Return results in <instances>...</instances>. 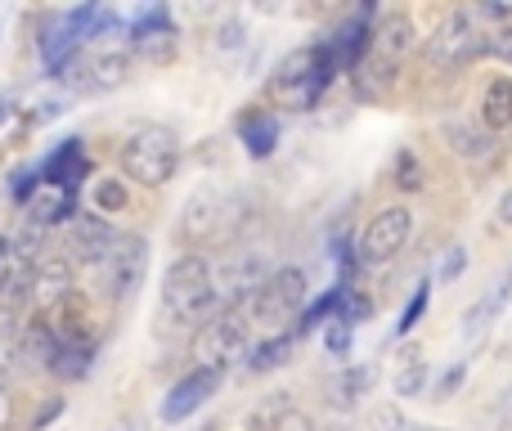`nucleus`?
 Segmentation results:
<instances>
[{"label":"nucleus","instance_id":"obj_1","mask_svg":"<svg viewBox=\"0 0 512 431\" xmlns=\"http://www.w3.org/2000/svg\"><path fill=\"white\" fill-rule=\"evenodd\" d=\"M221 292H216V279H212V265L207 256L198 252H185L167 265L162 274V315L176 319V324H189V328H203L221 315Z\"/></svg>","mask_w":512,"mask_h":431},{"label":"nucleus","instance_id":"obj_23","mask_svg":"<svg viewBox=\"0 0 512 431\" xmlns=\"http://www.w3.org/2000/svg\"><path fill=\"white\" fill-rule=\"evenodd\" d=\"M373 378H378V373H373L369 364H360V369H346L342 378H337V387H333L337 400H342V405H355V400H360L364 391L373 387Z\"/></svg>","mask_w":512,"mask_h":431},{"label":"nucleus","instance_id":"obj_16","mask_svg":"<svg viewBox=\"0 0 512 431\" xmlns=\"http://www.w3.org/2000/svg\"><path fill=\"white\" fill-rule=\"evenodd\" d=\"M59 333L50 328V319H27L23 328H18V342H14V360H23L27 369H54V360H59Z\"/></svg>","mask_w":512,"mask_h":431},{"label":"nucleus","instance_id":"obj_39","mask_svg":"<svg viewBox=\"0 0 512 431\" xmlns=\"http://www.w3.org/2000/svg\"><path fill=\"white\" fill-rule=\"evenodd\" d=\"M59 414H63V400H50V405H45V409H41V414H36V418H32V431L50 427V423H54V418H59Z\"/></svg>","mask_w":512,"mask_h":431},{"label":"nucleus","instance_id":"obj_35","mask_svg":"<svg viewBox=\"0 0 512 431\" xmlns=\"http://www.w3.org/2000/svg\"><path fill=\"white\" fill-rule=\"evenodd\" d=\"M59 113H63V99H59V95H45V99H36L32 122H54Z\"/></svg>","mask_w":512,"mask_h":431},{"label":"nucleus","instance_id":"obj_2","mask_svg":"<svg viewBox=\"0 0 512 431\" xmlns=\"http://www.w3.org/2000/svg\"><path fill=\"white\" fill-rule=\"evenodd\" d=\"M337 59H333V50H328V41H319V45H301V50H292L288 59L279 63V72H274V81H270V95H274V104H283V108H315L319 104V95L328 90V81L337 77Z\"/></svg>","mask_w":512,"mask_h":431},{"label":"nucleus","instance_id":"obj_6","mask_svg":"<svg viewBox=\"0 0 512 431\" xmlns=\"http://www.w3.org/2000/svg\"><path fill=\"white\" fill-rule=\"evenodd\" d=\"M481 50H486V32H481V14L472 5L450 9V14L432 27V36L423 41V59L432 72H459L463 63H472Z\"/></svg>","mask_w":512,"mask_h":431},{"label":"nucleus","instance_id":"obj_11","mask_svg":"<svg viewBox=\"0 0 512 431\" xmlns=\"http://www.w3.org/2000/svg\"><path fill=\"white\" fill-rule=\"evenodd\" d=\"M221 382H225V373H212V369H194V373H185V378L176 382V387L167 391V400H162V409H158V418L167 427H176V423H185L189 414H198V409L207 405V400L221 391Z\"/></svg>","mask_w":512,"mask_h":431},{"label":"nucleus","instance_id":"obj_4","mask_svg":"<svg viewBox=\"0 0 512 431\" xmlns=\"http://www.w3.org/2000/svg\"><path fill=\"white\" fill-rule=\"evenodd\" d=\"M117 162H122V176L126 180H140L144 189H162L171 176H176V167H180V140H176V131H171V126L144 122L140 131L126 135Z\"/></svg>","mask_w":512,"mask_h":431},{"label":"nucleus","instance_id":"obj_13","mask_svg":"<svg viewBox=\"0 0 512 431\" xmlns=\"http://www.w3.org/2000/svg\"><path fill=\"white\" fill-rule=\"evenodd\" d=\"M72 297V261L63 252H45V261L32 274V306L41 315H54Z\"/></svg>","mask_w":512,"mask_h":431},{"label":"nucleus","instance_id":"obj_22","mask_svg":"<svg viewBox=\"0 0 512 431\" xmlns=\"http://www.w3.org/2000/svg\"><path fill=\"white\" fill-rule=\"evenodd\" d=\"M95 364V346H59V360H54V378H68V382H81Z\"/></svg>","mask_w":512,"mask_h":431},{"label":"nucleus","instance_id":"obj_36","mask_svg":"<svg viewBox=\"0 0 512 431\" xmlns=\"http://www.w3.org/2000/svg\"><path fill=\"white\" fill-rule=\"evenodd\" d=\"M463 265H468V252H463V247H450V256L441 261V279H459Z\"/></svg>","mask_w":512,"mask_h":431},{"label":"nucleus","instance_id":"obj_5","mask_svg":"<svg viewBox=\"0 0 512 431\" xmlns=\"http://www.w3.org/2000/svg\"><path fill=\"white\" fill-rule=\"evenodd\" d=\"M252 319L243 306L221 310L212 324H203L189 342V355L198 360V369H212V373H230L234 364H243L252 355Z\"/></svg>","mask_w":512,"mask_h":431},{"label":"nucleus","instance_id":"obj_3","mask_svg":"<svg viewBox=\"0 0 512 431\" xmlns=\"http://www.w3.org/2000/svg\"><path fill=\"white\" fill-rule=\"evenodd\" d=\"M243 220V203L225 189L207 185L198 194H189V203L180 207V220H176V238L189 247V252L203 256V247H221L225 238L239 229Z\"/></svg>","mask_w":512,"mask_h":431},{"label":"nucleus","instance_id":"obj_20","mask_svg":"<svg viewBox=\"0 0 512 431\" xmlns=\"http://www.w3.org/2000/svg\"><path fill=\"white\" fill-rule=\"evenodd\" d=\"M481 126L486 131H508L512 126V77H495L481 95Z\"/></svg>","mask_w":512,"mask_h":431},{"label":"nucleus","instance_id":"obj_9","mask_svg":"<svg viewBox=\"0 0 512 431\" xmlns=\"http://www.w3.org/2000/svg\"><path fill=\"white\" fill-rule=\"evenodd\" d=\"M409 234H414V212L409 207H382L378 216L364 225L360 234V247H355V261L360 265H387L405 252Z\"/></svg>","mask_w":512,"mask_h":431},{"label":"nucleus","instance_id":"obj_30","mask_svg":"<svg viewBox=\"0 0 512 431\" xmlns=\"http://www.w3.org/2000/svg\"><path fill=\"white\" fill-rule=\"evenodd\" d=\"M351 337H355V328H351V324H342V319H333V324L324 328V346H328V355L346 360V355H351Z\"/></svg>","mask_w":512,"mask_h":431},{"label":"nucleus","instance_id":"obj_10","mask_svg":"<svg viewBox=\"0 0 512 431\" xmlns=\"http://www.w3.org/2000/svg\"><path fill=\"white\" fill-rule=\"evenodd\" d=\"M180 50V32H176V18H171L167 5H149L144 14H135L131 23V54H140L144 63H171Z\"/></svg>","mask_w":512,"mask_h":431},{"label":"nucleus","instance_id":"obj_28","mask_svg":"<svg viewBox=\"0 0 512 431\" xmlns=\"http://www.w3.org/2000/svg\"><path fill=\"white\" fill-rule=\"evenodd\" d=\"M427 297H432V288H427V283H418L414 297H409V306L400 310V324H396V333H400V337L414 333V324L423 319V310H427Z\"/></svg>","mask_w":512,"mask_h":431},{"label":"nucleus","instance_id":"obj_8","mask_svg":"<svg viewBox=\"0 0 512 431\" xmlns=\"http://www.w3.org/2000/svg\"><path fill=\"white\" fill-rule=\"evenodd\" d=\"M144 274H149V243L140 234H122L117 247L108 252V261L99 265V297L126 306V301L140 292Z\"/></svg>","mask_w":512,"mask_h":431},{"label":"nucleus","instance_id":"obj_19","mask_svg":"<svg viewBox=\"0 0 512 431\" xmlns=\"http://www.w3.org/2000/svg\"><path fill=\"white\" fill-rule=\"evenodd\" d=\"M351 77H355V95H360V99H382L391 86H396L400 68H391V63H382L378 54H364V63L351 72Z\"/></svg>","mask_w":512,"mask_h":431},{"label":"nucleus","instance_id":"obj_44","mask_svg":"<svg viewBox=\"0 0 512 431\" xmlns=\"http://www.w3.org/2000/svg\"><path fill=\"white\" fill-rule=\"evenodd\" d=\"M9 113H14V99H0V126L9 122Z\"/></svg>","mask_w":512,"mask_h":431},{"label":"nucleus","instance_id":"obj_31","mask_svg":"<svg viewBox=\"0 0 512 431\" xmlns=\"http://www.w3.org/2000/svg\"><path fill=\"white\" fill-rule=\"evenodd\" d=\"M373 315V301L369 297H364V292H346V301H342V315H337V319H342V324H360V319H369Z\"/></svg>","mask_w":512,"mask_h":431},{"label":"nucleus","instance_id":"obj_7","mask_svg":"<svg viewBox=\"0 0 512 431\" xmlns=\"http://www.w3.org/2000/svg\"><path fill=\"white\" fill-rule=\"evenodd\" d=\"M306 274L297 270V265H279V270H270V279L256 288V297L248 301V319L252 324H261L265 333H283V324H292V319L306 315Z\"/></svg>","mask_w":512,"mask_h":431},{"label":"nucleus","instance_id":"obj_32","mask_svg":"<svg viewBox=\"0 0 512 431\" xmlns=\"http://www.w3.org/2000/svg\"><path fill=\"white\" fill-rule=\"evenodd\" d=\"M396 185L400 189H423V167H418L414 153H400L396 158Z\"/></svg>","mask_w":512,"mask_h":431},{"label":"nucleus","instance_id":"obj_37","mask_svg":"<svg viewBox=\"0 0 512 431\" xmlns=\"http://www.w3.org/2000/svg\"><path fill=\"white\" fill-rule=\"evenodd\" d=\"M274 431H315V423H310V414H301V409H288Z\"/></svg>","mask_w":512,"mask_h":431},{"label":"nucleus","instance_id":"obj_34","mask_svg":"<svg viewBox=\"0 0 512 431\" xmlns=\"http://www.w3.org/2000/svg\"><path fill=\"white\" fill-rule=\"evenodd\" d=\"M216 45H221V50H239V45H243V23H239V18L221 23V32H216Z\"/></svg>","mask_w":512,"mask_h":431},{"label":"nucleus","instance_id":"obj_43","mask_svg":"<svg viewBox=\"0 0 512 431\" xmlns=\"http://www.w3.org/2000/svg\"><path fill=\"white\" fill-rule=\"evenodd\" d=\"M499 220H504V225H512V189L504 198H499Z\"/></svg>","mask_w":512,"mask_h":431},{"label":"nucleus","instance_id":"obj_17","mask_svg":"<svg viewBox=\"0 0 512 431\" xmlns=\"http://www.w3.org/2000/svg\"><path fill=\"white\" fill-rule=\"evenodd\" d=\"M23 212H27L23 220L27 225H36V229L72 225V220H77V194H72V189H59V185H41Z\"/></svg>","mask_w":512,"mask_h":431},{"label":"nucleus","instance_id":"obj_45","mask_svg":"<svg viewBox=\"0 0 512 431\" xmlns=\"http://www.w3.org/2000/svg\"><path fill=\"white\" fill-rule=\"evenodd\" d=\"M9 391V364H0V396Z\"/></svg>","mask_w":512,"mask_h":431},{"label":"nucleus","instance_id":"obj_14","mask_svg":"<svg viewBox=\"0 0 512 431\" xmlns=\"http://www.w3.org/2000/svg\"><path fill=\"white\" fill-rule=\"evenodd\" d=\"M36 176H41V185H59V189H72V194H77V185L90 176L86 149H81L77 135H72V140H63L54 153H45V158L36 162Z\"/></svg>","mask_w":512,"mask_h":431},{"label":"nucleus","instance_id":"obj_15","mask_svg":"<svg viewBox=\"0 0 512 431\" xmlns=\"http://www.w3.org/2000/svg\"><path fill=\"white\" fill-rule=\"evenodd\" d=\"M409 50H414V18H409L405 9H391V14H382L378 27H373L369 54H378L382 63L400 68V63L409 59Z\"/></svg>","mask_w":512,"mask_h":431},{"label":"nucleus","instance_id":"obj_46","mask_svg":"<svg viewBox=\"0 0 512 431\" xmlns=\"http://www.w3.org/2000/svg\"><path fill=\"white\" fill-rule=\"evenodd\" d=\"M0 32H5V23H0Z\"/></svg>","mask_w":512,"mask_h":431},{"label":"nucleus","instance_id":"obj_33","mask_svg":"<svg viewBox=\"0 0 512 431\" xmlns=\"http://www.w3.org/2000/svg\"><path fill=\"white\" fill-rule=\"evenodd\" d=\"M486 50L495 54V59H504L508 68H512V23H508V27H499V32L490 36V41H486Z\"/></svg>","mask_w":512,"mask_h":431},{"label":"nucleus","instance_id":"obj_18","mask_svg":"<svg viewBox=\"0 0 512 431\" xmlns=\"http://www.w3.org/2000/svg\"><path fill=\"white\" fill-rule=\"evenodd\" d=\"M239 140L248 149V158H270L274 144H279V117L265 113V108H252V113L239 117Z\"/></svg>","mask_w":512,"mask_h":431},{"label":"nucleus","instance_id":"obj_12","mask_svg":"<svg viewBox=\"0 0 512 431\" xmlns=\"http://www.w3.org/2000/svg\"><path fill=\"white\" fill-rule=\"evenodd\" d=\"M117 229L108 225V216H77L68 225V252H72V261L77 265H104L108 261V252L117 247Z\"/></svg>","mask_w":512,"mask_h":431},{"label":"nucleus","instance_id":"obj_24","mask_svg":"<svg viewBox=\"0 0 512 431\" xmlns=\"http://www.w3.org/2000/svg\"><path fill=\"white\" fill-rule=\"evenodd\" d=\"M369 427H373V431H432V427H418L400 405H373Z\"/></svg>","mask_w":512,"mask_h":431},{"label":"nucleus","instance_id":"obj_27","mask_svg":"<svg viewBox=\"0 0 512 431\" xmlns=\"http://www.w3.org/2000/svg\"><path fill=\"white\" fill-rule=\"evenodd\" d=\"M288 396H270V400H261V405H256L252 409V414H248V427L252 431H274V427H279L283 423V414H288Z\"/></svg>","mask_w":512,"mask_h":431},{"label":"nucleus","instance_id":"obj_26","mask_svg":"<svg viewBox=\"0 0 512 431\" xmlns=\"http://www.w3.org/2000/svg\"><path fill=\"white\" fill-rule=\"evenodd\" d=\"M423 387H427V364L418 360V351H409V360L396 373V396H423Z\"/></svg>","mask_w":512,"mask_h":431},{"label":"nucleus","instance_id":"obj_21","mask_svg":"<svg viewBox=\"0 0 512 431\" xmlns=\"http://www.w3.org/2000/svg\"><path fill=\"white\" fill-rule=\"evenodd\" d=\"M292 342H297V333H274L270 342H256L252 355H248V369L252 373H270V369H279V364H288Z\"/></svg>","mask_w":512,"mask_h":431},{"label":"nucleus","instance_id":"obj_25","mask_svg":"<svg viewBox=\"0 0 512 431\" xmlns=\"http://www.w3.org/2000/svg\"><path fill=\"white\" fill-rule=\"evenodd\" d=\"M95 212L99 216H113V212H126V203H131V194H126L122 180H99L95 185Z\"/></svg>","mask_w":512,"mask_h":431},{"label":"nucleus","instance_id":"obj_38","mask_svg":"<svg viewBox=\"0 0 512 431\" xmlns=\"http://www.w3.org/2000/svg\"><path fill=\"white\" fill-rule=\"evenodd\" d=\"M9 274H14V256H9V238L0 234V292H5Z\"/></svg>","mask_w":512,"mask_h":431},{"label":"nucleus","instance_id":"obj_29","mask_svg":"<svg viewBox=\"0 0 512 431\" xmlns=\"http://www.w3.org/2000/svg\"><path fill=\"white\" fill-rule=\"evenodd\" d=\"M36 189H41V176H36V167H18L14 176H9V194H14V203H18V207L32 203Z\"/></svg>","mask_w":512,"mask_h":431},{"label":"nucleus","instance_id":"obj_40","mask_svg":"<svg viewBox=\"0 0 512 431\" xmlns=\"http://www.w3.org/2000/svg\"><path fill=\"white\" fill-rule=\"evenodd\" d=\"M459 382H463V364H454L450 369V378H441V387H436V396H454V391H459Z\"/></svg>","mask_w":512,"mask_h":431},{"label":"nucleus","instance_id":"obj_41","mask_svg":"<svg viewBox=\"0 0 512 431\" xmlns=\"http://www.w3.org/2000/svg\"><path fill=\"white\" fill-rule=\"evenodd\" d=\"M477 14H481V23H486V18H512V0H499V5H477Z\"/></svg>","mask_w":512,"mask_h":431},{"label":"nucleus","instance_id":"obj_42","mask_svg":"<svg viewBox=\"0 0 512 431\" xmlns=\"http://www.w3.org/2000/svg\"><path fill=\"white\" fill-rule=\"evenodd\" d=\"M9 418H14V400H9V391L0 396V431L9 427Z\"/></svg>","mask_w":512,"mask_h":431}]
</instances>
